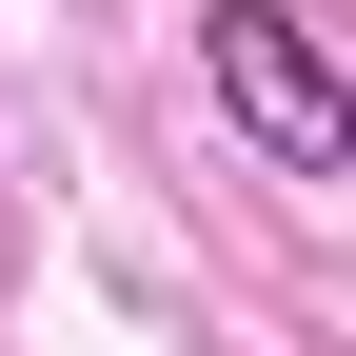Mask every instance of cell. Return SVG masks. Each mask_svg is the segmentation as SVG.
Instances as JSON below:
<instances>
[{
	"label": "cell",
	"mask_w": 356,
	"mask_h": 356,
	"mask_svg": "<svg viewBox=\"0 0 356 356\" xmlns=\"http://www.w3.org/2000/svg\"><path fill=\"white\" fill-rule=\"evenodd\" d=\"M198 60H218V119H238L277 178H356V99H337V60H317L297 0H218Z\"/></svg>",
	"instance_id": "cell-1"
}]
</instances>
